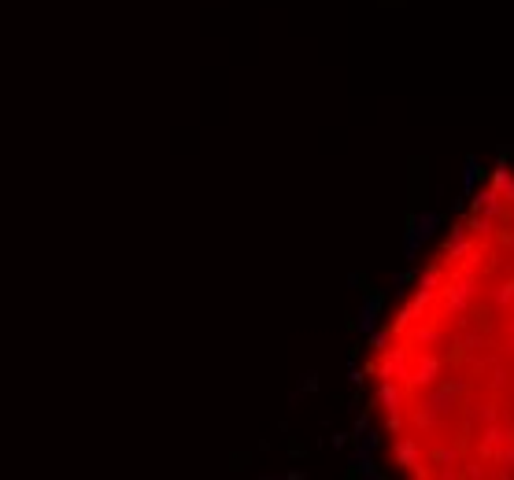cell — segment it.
I'll return each instance as SVG.
<instances>
[{
	"label": "cell",
	"mask_w": 514,
	"mask_h": 480,
	"mask_svg": "<svg viewBox=\"0 0 514 480\" xmlns=\"http://www.w3.org/2000/svg\"><path fill=\"white\" fill-rule=\"evenodd\" d=\"M378 403L404 470L514 477V203L433 255L378 340Z\"/></svg>",
	"instance_id": "cell-1"
}]
</instances>
